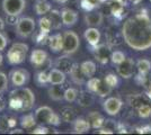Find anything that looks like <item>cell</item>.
I'll return each instance as SVG.
<instances>
[{
	"instance_id": "obj_1",
	"label": "cell",
	"mask_w": 151,
	"mask_h": 135,
	"mask_svg": "<svg viewBox=\"0 0 151 135\" xmlns=\"http://www.w3.org/2000/svg\"><path fill=\"white\" fill-rule=\"evenodd\" d=\"M122 37L134 51H147L151 47V17L139 13L127 18L122 26Z\"/></svg>"
},
{
	"instance_id": "obj_2",
	"label": "cell",
	"mask_w": 151,
	"mask_h": 135,
	"mask_svg": "<svg viewBox=\"0 0 151 135\" xmlns=\"http://www.w3.org/2000/svg\"><path fill=\"white\" fill-rule=\"evenodd\" d=\"M35 103V96L29 88L15 87L9 94V107L16 111L31 110Z\"/></svg>"
},
{
	"instance_id": "obj_3",
	"label": "cell",
	"mask_w": 151,
	"mask_h": 135,
	"mask_svg": "<svg viewBox=\"0 0 151 135\" xmlns=\"http://www.w3.org/2000/svg\"><path fill=\"white\" fill-rule=\"evenodd\" d=\"M27 52H28V45L27 44L20 43V42L14 43L7 52V60H8L9 64H22L25 61Z\"/></svg>"
},
{
	"instance_id": "obj_4",
	"label": "cell",
	"mask_w": 151,
	"mask_h": 135,
	"mask_svg": "<svg viewBox=\"0 0 151 135\" xmlns=\"http://www.w3.org/2000/svg\"><path fill=\"white\" fill-rule=\"evenodd\" d=\"M35 118L38 123H41L42 125L49 124L53 126H59L61 124V117L58 115L57 113H54V110L49 106H42L38 107L35 110Z\"/></svg>"
},
{
	"instance_id": "obj_5",
	"label": "cell",
	"mask_w": 151,
	"mask_h": 135,
	"mask_svg": "<svg viewBox=\"0 0 151 135\" xmlns=\"http://www.w3.org/2000/svg\"><path fill=\"white\" fill-rule=\"evenodd\" d=\"M86 86H87L88 91H90L94 95L103 97V98L111 95V92L113 90V88H111L105 82V80H101V79H98V78H89L88 81L86 82Z\"/></svg>"
},
{
	"instance_id": "obj_6",
	"label": "cell",
	"mask_w": 151,
	"mask_h": 135,
	"mask_svg": "<svg viewBox=\"0 0 151 135\" xmlns=\"http://www.w3.org/2000/svg\"><path fill=\"white\" fill-rule=\"evenodd\" d=\"M36 28L35 20L31 17H22L16 24V34L20 39H27L34 34Z\"/></svg>"
},
{
	"instance_id": "obj_7",
	"label": "cell",
	"mask_w": 151,
	"mask_h": 135,
	"mask_svg": "<svg viewBox=\"0 0 151 135\" xmlns=\"http://www.w3.org/2000/svg\"><path fill=\"white\" fill-rule=\"evenodd\" d=\"M80 46L79 36L72 31H67L63 34L62 42V52L67 55H71L78 51Z\"/></svg>"
},
{
	"instance_id": "obj_8",
	"label": "cell",
	"mask_w": 151,
	"mask_h": 135,
	"mask_svg": "<svg viewBox=\"0 0 151 135\" xmlns=\"http://www.w3.org/2000/svg\"><path fill=\"white\" fill-rule=\"evenodd\" d=\"M25 8L26 0H2V10L6 15L19 16Z\"/></svg>"
},
{
	"instance_id": "obj_9",
	"label": "cell",
	"mask_w": 151,
	"mask_h": 135,
	"mask_svg": "<svg viewBox=\"0 0 151 135\" xmlns=\"http://www.w3.org/2000/svg\"><path fill=\"white\" fill-rule=\"evenodd\" d=\"M9 78L14 87H24L29 81V73L25 69H14L10 71Z\"/></svg>"
},
{
	"instance_id": "obj_10",
	"label": "cell",
	"mask_w": 151,
	"mask_h": 135,
	"mask_svg": "<svg viewBox=\"0 0 151 135\" xmlns=\"http://www.w3.org/2000/svg\"><path fill=\"white\" fill-rule=\"evenodd\" d=\"M29 61H31V64L36 68V69H41L43 68L46 63L50 62V59H49V55L47 53L44 51V50H41V49H37V50H33L31 53V56H29Z\"/></svg>"
},
{
	"instance_id": "obj_11",
	"label": "cell",
	"mask_w": 151,
	"mask_h": 135,
	"mask_svg": "<svg viewBox=\"0 0 151 135\" xmlns=\"http://www.w3.org/2000/svg\"><path fill=\"white\" fill-rule=\"evenodd\" d=\"M134 69H135V62L131 58H126L122 63L117 65L116 71L119 73V76L123 79H130L134 74Z\"/></svg>"
},
{
	"instance_id": "obj_12",
	"label": "cell",
	"mask_w": 151,
	"mask_h": 135,
	"mask_svg": "<svg viewBox=\"0 0 151 135\" xmlns=\"http://www.w3.org/2000/svg\"><path fill=\"white\" fill-rule=\"evenodd\" d=\"M123 107V101L117 97H109L103 103V108L109 116L117 115Z\"/></svg>"
},
{
	"instance_id": "obj_13",
	"label": "cell",
	"mask_w": 151,
	"mask_h": 135,
	"mask_svg": "<svg viewBox=\"0 0 151 135\" xmlns=\"http://www.w3.org/2000/svg\"><path fill=\"white\" fill-rule=\"evenodd\" d=\"M111 54H112V49L108 44H99L94 46L95 59L101 64H106L111 60Z\"/></svg>"
},
{
	"instance_id": "obj_14",
	"label": "cell",
	"mask_w": 151,
	"mask_h": 135,
	"mask_svg": "<svg viewBox=\"0 0 151 135\" xmlns=\"http://www.w3.org/2000/svg\"><path fill=\"white\" fill-rule=\"evenodd\" d=\"M104 21V15L97 10H89L85 15V23L90 27H99Z\"/></svg>"
},
{
	"instance_id": "obj_15",
	"label": "cell",
	"mask_w": 151,
	"mask_h": 135,
	"mask_svg": "<svg viewBox=\"0 0 151 135\" xmlns=\"http://www.w3.org/2000/svg\"><path fill=\"white\" fill-rule=\"evenodd\" d=\"M83 37L87 41L90 46H96V45L99 44V41H101V32L98 31L97 27H89L85 31L83 34Z\"/></svg>"
},
{
	"instance_id": "obj_16",
	"label": "cell",
	"mask_w": 151,
	"mask_h": 135,
	"mask_svg": "<svg viewBox=\"0 0 151 135\" xmlns=\"http://www.w3.org/2000/svg\"><path fill=\"white\" fill-rule=\"evenodd\" d=\"M61 17H62V23L64 26L70 27L73 26L78 21V13L73 9L64 8L61 11Z\"/></svg>"
},
{
	"instance_id": "obj_17",
	"label": "cell",
	"mask_w": 151,
	"mask_h": 135,
	"mask_svg": "<svg viewBox=\"0 0 151 135\" xmlns=\"http://www.w3.org/2000/svg\"><path fill=\"white\" fill-rule=\"evenodd\" d=\"M127 101L130 104V106L132 108L138 109L140 106L145 105V104H150L151 99L147 96V94H135V95H131L127 98Z\"/></svg>"
},
{
	"instance_id": "obj_18",
	"label": "cell",
	"mask_w": 151,
	"mask_h": 135,
	"mask_svg": "<svg viewBox=\"0 0 151 135\" xmlns=\"http://www.w3.org/2000/svg\"><path fill=\"white\" fill-rule=\"evenodd\" d=\"M86 119L88 121L90 127L95 129H99L101 127H103L104 124H105V118H104V116L101 115V113H98V111H90L88 115H87V118H86Z\"/></svg>"
},
{
	"instance_id": "obj_19",
	"label": "cell",
	"mask_w": 151,
	"mask_h": 135,
	"mask_svg": "<svg viewBox=\"0 0 151 135\" xmlns=\"http://www.w3.org/2000/svg\"><path fill=\"white\" fill-rule=\"evenodd\" d=\"M65 74L63 71L58 68H53L49 71V84H63L65 82Z\"/></svg>"
},
{
	"instance_id": "obj_20",
	"label": "cell",
	"mask_w": 151,
	"mask_h": 135,
	"mask_svg": "<svg viewBox=\"0 0 151 135\" xmlns=\"http://www.w3.org/2000/svg\"><path fill=\"white\" fill-rule=\"evenodd\" d=\"M95 101V97L94 94H91L90 91H80L79 95H78V98H77V103L78 105L82 107V108H87V107H90Z\"/></svg>"
},
{
	"instance_id": "obj_21",
	"label": "cell",
	"mask_w": 151,
	"mask_h": 135,
	"mask_svg": "<svg viewBox=\"0 0 151 135\" xmlns=\"http://www.w3.org/2000/svg\"><path fill=\"white\" fill-rule=\"evenodd\" d=\"M70 77H71V80L75 82L76 84H79L81 86L86 82V76L83 74V72L81 71V68L78 63H73L72 65V69L70 71Z\"/></svg>"
},
{
	"instance_id": "obj_22",
	"label": "cell",
	"mask_w": 151,
	"mask_h": 135,
	"mask_svg": "<svg viewBox=\"0 0 151 135\" xmlns=\"http://www.w3.org/2000/svg\"><path fill=\"white\" fill-rule=\"evenodd\" d=\"M72 65H73V63H72L71 59L69 56H67V54L58 58L55 61V68L60 69L64 73H70V71L72 69Z\"/></svg>"
},
{
	"instance_id": "obj_23",
	"label": "cell",
	"mask_w": 151,
	"mask_h": 135,
	"mask_svg": "<svg viewBox=\"0 0 151 135\" xmlns=\"http://www.w3.org/2000/svg\"><path fill=\"white\" fill-rule=\"evenodd\" d=\"M62 42H63V35H61L60 33H58L55 35H52L49 37V47L51 49V51L57 53V52L62 51Z\"/></svg>"
},
{
	"instance_id": "obj_24",
	"label": "cell",
	"mask_w": 151,
	"mask_h": 135,
	"mask_svg": "<svg viewBox=\"0 0 151 135\" xmlns=\"http://www.w3.org/2000/svg\"><path fill=\"white\" fill-rule=\"evenodd\" d=\"M47 94L50 99L54 101H61L64 97V89L62 84H52V87L47 90Z\"/></svg>"
},
{
	"instance_id": "obj_25",
	"label": "cell",
	"mask_w": 151,
	"mask_h": 135,
	"mask_svg": "<svg viewBox=\"0 0 151 135\" xmlns=\"http://www.w3.org/2000/svg\"><path fill=\"white\" fill-rule=\"evenodd\" d=\"M72 126H73L75 133H78V134L87 133L89 129H91L88 121L85 119V118H81V117H77L75 119V122L72 123Z\"/></svg>"
},
{
	"instance_id": "obj_26",
	"label": "cell",
	"mask_w": 151,
	"mask_h": 135,
	"mask_svg": "<svg viewBox=\"0 0 151 135\" xmlns=\"http://www.w3.org/2000/svg\"><path fill=\"white\" fill-rule=\"evenodd\" d=\"M77 110L71 106H65L61 110V119L65 123H73L77 118Z\"/></svg>"
},
{
	"instance_id": "obj_27",
	"label": "cell",
	"mask_w": 151,
	"mask_h": 135,
	"mask_svg": "<svg viewBox=\"0 0 151 135\" xmlns=\"http://www.w3.org/2000/svg\"><path fill=\"white\" fill-rule=\"evenodd\" d=\"M51 9H52L51 4L46 0H37L36 4L34 5V10L38 16H44L46 14H49Z\"/></svg>"
},
{
	"instance_id": "obj_28",
	"label": "cell",
	"mask_w": 151,
	"mask_h": 135,
	"mask_svg": "<svg viewBox=\"0 0 151 135\" xmlns=\"http://www.w3.org/2000/svg\"><path fill=\"white\" fill-rule=\"evenodd\" d=\"M80 68H81V71L83 72V74L86 76V78H91L94 77V74L96 73V63L93 62V61H85L80 64Z\"/></svg>"
},
{
	"instance_id": "obj_29",
	"label": "cell",
	"mask_w": 151,
	"mask_h": 135,
	"mask_svg": "<svg viewBox=\"0 0 151 135\" xmlns=\"http://www.w3.org/2000/svg\"><path fill=\"white\" fill-rule=\"evenodd\" d=\"M135 68L140 74H148L151 71V61L148 59H140L135 63Z\"/></svg>"
},
{
	"instance_id": "obj_30",
	"label": "cell",
	"mask_w": 151,
	"mask_h": 135,
	"mask_svg": "<svg viewBox=\"0 0 151 135\" xmlns=\"http://www.w3.org/2000/svg\"><path fill=\"white\" fill-rule=\"evenodd\" d=\"M49 18H50L51 23H52L53 29H59V28L63 25L61 13L58 11V10H52V9H51L50 13H49Z\"/></svg>"
},
{
	"instance_id": "obj_31",
	"label": "cell",
	"mask_w": 151,
	"mask_h": 135,
	"mask_svg": "<svg viewBox=\"0 0 151 135\" xmlns=\"http://www.w3.org/2000/svg\"><path fill=\"white\" fill-rule=\"evenodd\" d=\"M37 123L35 115L33 114H26L20 117V125L23 129H32L35 126V124Z\"/></svg>"
},
{
	"instance_id": "obj_32",
	"label": "cell",
	"mask_w": 151,
	"mask_h": 135,
	"mask_svg": "<svg viewBox=\"0 0 151 135\" xmlns=\"http://www.w3.org/2000/svg\"><path fill=\"white\" fill-rule=\"evenodd\" d=\"M16 124L15 118H12L7 115L0 116V131L1 132H7L9 129H12Z\"/></svg>"
},
{
	"instance_id": "obj_33",
	"label": "cell",
	"mask_w": 151,
	"mask_h": 135,
	"mask_svg": "<svg viewBox=\"0 0 151 135\" xmlns=\"http://www.w3.org/2000/svg\"><path fill=\"white\" fill-rule=\"evenodd\" d=\"M38 27H40V31L41 32L46 33V34H49L51 32V29H53L50 18L49 17H45V16H43L42 18L38 19Z\"/></svg>"
},
{
	"instance_id": "obj_34",
	"label": "cell",
	"mask_w": 151,
	"mask_h": 135,
	"mask_svg": "<svg viewBox=\"0 0 151 135\" xmlns=\"http://www.w3.org/2000/svg\"><path fill=\"white\" fill-rule=\"evenodd\" d=\"M78 95H79V92H78V90L76 89V88H67V89L64 90V97H63V99L65 100V101H68V103H73L77 100V98H78Z\"/></svg>"
},
{
	"instance_id": "obj_35",
	"label": "cell",
	"mask_w": 151,
	"mask_h": 135,
	"mask_svg": "<svg viewBox=\"0 0 151 135\" xmlns=\"http://www.w3.org/2000/svg\"><path fill=\"white\" fill-rule=\"evenodd\" d=\"M35 81L40 87H44L49 84V72L47 71H40L35 76Z\"/></svg>"
},
{
	"instance_id": "obj_36",
	"label": "cell",
	"mask_w": 151,
	"mask_h": 135,
	"mask_svg": "<svg viewBox=\"0 0 151 135\" xmlns=\"http://www.w3.org/2000/svg\"><path fill=\"white\" fill-rule=\"evenodd\" d=\"M49 34L43 32H34V35H33V41L37 44H46L49 42Z\"/></svg>"
},
{
	"instance_id": "obj_37",
	"label": "cell",
	"mask_w": 151,
	"mask_h": 135,
	"mask_svg": "<svg viewBox=\"0 0 151 135\" xmlns=\"http://www.w3.org/2000/svg\"><path fill=\"white\" fill-rule=\"evenodd\" d=\"M126 59L125 54L122 51H114L111 54V62L114 65H119L120 63H122L124 60Z\"/></svg>"
},
{
	"instance_id": "obj_38",
	"label": "cell",
	"mask_w": 151,
	"mask_h": 135,
	"mask_svg": "<svg viewBox=\"0 0 151 135\" xmlns=\"http://www.w3.org/2000/svg\"><path fill=\"white\" fill-rule=\"evenodd\" d=\"M151 104V103H150ZM150 104H145L140 106L138 109V116L140 118H149L151 117V105Z\"/></svg>"
},
{
	"instance_id": "obj_39",
	"label": "cell",
	"mask_w": 151,
	"mask_h": 135,
	"mask_svg": "<svg viewBox=\"0 0 151 135\" xmlns=\"http://www.w3.org/2000/svg\"><path fill=\"white\" fill-rule=\"evenodd\" d=\"M104 80H105V82H106L111 88H116V87H119V84H120L119 78H117V76H116L115 73H108Z\"/></svg>"
},
{
	"instance_id": "obj_40",
	"label": "cell",
	"mask_w": 151,
	"mask_h": 135,
	"mask_svg": "<svg viewBox=\"0 0 151 135\" xmlns=\"http://www.w3.org/2000/svg\"><path fill=\"white\" fill-rule=\"evenodd\" d=\"M8 82H9V80H8L7 74H5L4 72H0V94L7 91V89H8Z\"/></svg>"
},
{
	"instance_id": "obj_41",
	"label": "cell",
	"mask_w": 151,
	"mask_h": 135,
	"mask_svg": "<svg viewBox=\"0 0 151 135\" xmlns=\"http://www.w3.org/2000/svg\"><path fill=\"white\" fill-rule=\"evenodd\" d=\"M143 87H145V89L147 96L151 99V73L149 76H147V79H145V84H143Z\"/></svg>"
},
{
	"instance_id": "obj_42",
	"label": "cell",
	"mask_w": 151,
	"mask_h": 135,
	"mask_svg": "<svg viewBox=\"0 0 151 135\" xmlns=\"http://www.w3.org/2000/svg\"><path fill=\"white\" fill-rule=\"evenodd\" d=\"M8 42H9V41H8V37H7L2 32H0V52H2L6 49Z\"/></svg>"
},
{
	"instance_id": "obj_43",
	"label": "cell",
	"mask_w": 151,
	"mask_h": 135,
	"mask_svg": "<svg viewBox=\"0 0 151 135\" xmlns=\"http://www.w3.org/2000/svg\"><path fill=\"white\" fill-rule=\"evenodd\" d=\"M6 23L8 25H16L17 21H18V16H15V15H6Z\"/></svg>"
},
{
	"instance_id": "obj_44",
	"label": "cell",
	"mask_w": 151,
	"mask_h": 135,
	"mask_svg": "<svg viewBox=\"0 0 151 135\" xmlns=\"http://www.w3.org/2000/svg\"><path fill=\"white\" fill-rule=\"evenodd\" d=\"M49 132H50V129L47 127H45V126H38V127L34 129V131H33V133H35V134H46Z\"/></svg>"
},
{
	"instance_id": "obj_45",
	"label": "cell",
	"mask_w": 151,
	"mask_h": 135,
	"mask_svg": "<svg viewBox=\"0 0 151 135\" xmlns=\"http://www.w3.org/2000/svg\"><path fill=\"white\" fill-rule=\"evenodd\" d=\"M139 129V133H151V125H148V126H142Z\"/></svg>"
},
{
	"instance_id": "obj_46",
	"label": "cell",
	"mask_w": 151,
	"mask_h": 135,
	"mask_svg": "<svg viewBox=\"0 0 151 135\" xmlns=\"http://www.w3.org/2000/svg\"><path fill=\"white\" fill-rule=\"evenodd\" d=\"M4 28H5V21H4L2 18L0 17V32H2V31H4Z\"/></svg>"
},
{
	"instance_id": "obj_47",
	"label": "cell",
	"mask_w": 151,
	"mask_h": 135,
	"mask_svg": "<svg viewBox=\"0 0 151 135\" xmlns=\"http://www.w3.org/2000/svg\"><path fill=\"white\" fill-rule=\"evenodd\" d=\"M141 1H142V0H129V2H131L133 5H139Z\"/></svg>"
},
{
	"instance_id": "obj_48",
	"label": "cell",
	"mask_w": 151,
	"mask_h": 135,
	"mask_svg": "<svg viewBox=\"0 0 151 135\" xmlns=\"http://www.w3.org/2000/svg\"><path fill=\"white\" fill-rule=\"evenodd\" d=\"M57 4H60V5H63V4H67L69 0H54Z\"/></svg>"
},
{
	"instance_id": "obj_49",
	"label": "cell",
	"mask_w": 151,
	"mask_h": 135,
	"mask_svg": "<svg viewBox=\"0 0 151 135\" xmlns=\"http://www.w3.org/2000/svg\"><path fill=\"white\" fill-rule=\"evenodd\" d=\"M4 107H5V104H4V100H2V98L0 97V110L4 109Z\"/></svg>"
},
{
	"instance_id": "obj_50",
	"label": "cell",
	"mask_w": 151,
	"mask_h": 135,
	"mask_svg": "<svg viewBox=\"0 0 151 135\" xmlns=\"http://www.w3.org/2000/svg\"><path fill=\"white\" fill-rule=\"evenodd\" d=\"M10 133H22L20 129H14V131H10Z\"/></svg>"
},
{
	"instance_id": "obj_51",
	"label": "cell",
	"mask_w": 151,
	"mask_h": 135,
	"mask_svg": "<svg viewBox=\"0 0 151 135\" xmlns=\"http://www.w3.org/2000/svg\"><path fill=\"white\" fill-rule=\"evenodd\" d=\"M2 61H4V56H2V54H1V52H0V65L2 64Z\"/></svg>"
},
{
	"instance_id": "obj_52",
	"label": "cell",
	"mask_w": 151,
	"mask_h": 135,
	"mask_svg": "<svg viewBox=\"0 0 151 135\" xmlns=\"http://www.w3.org/2000/svg\"><path fill=\"white\" fill-rule=\"evenodd\" d=\"M36 1H37V0H36Z\"/></svg>"
},
{
	"instance_id": "obj_53",
	"label": "cell",
	"mask_w": 151,
	"mask_h": 135,
	"mask_svg": "<svg viewBox=\"0 0 151 135\" xmlns=\"http://www.w3.org/2000/svg\"><path fill=\"white\" fill-rule=\"evenodd\" d=\"M150 1H151V0H150Z\"/></svg>"
}]
</instances>
